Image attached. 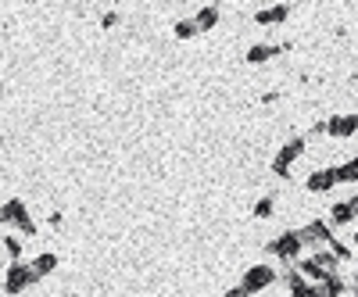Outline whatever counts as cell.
<instances>
[{
    "mask_svg": "<svg viewBox=\"0 0 358 297\" xmlns=\"http://www.w3.org/2000/svg\"><path fill=\"white\" fill-rule=\"evenodd\" d=\"M355 218H358V215H355V208H351V197H348V201H337V205L330 208V218H326V222H330L333 229H340V226H351Z\"/></svg>",
    "mask_w": 358,
    "mask_h": 297,
    "instance_id": "8fae6325",
    "label": "cell"
},
{
    "mask_svg": "<svg viewBox=\"0 0 358 297\" xmlns=\"http://www.w3.org/2000/svg\"><path fill=\"white\" fill-rule=\"evenodd\" d=\"M194 18H197V25H201V33H208V29H215V25H219L222 11L215 8V4H205V8H201V11L194 14Z\"/></svg>",
    "mask_w": 358,
    "mask_h": 297,
    "instance_id": "5bb4252c",
    "label": "cell"
},
{
    "mask_svg": "<svg viewBox=\"0 0 358 297\" xmlns=\"http://www.w3.org/2000/svg\"><path fill=\"white\" fill-rule=\"evenodd\" d=\"M4 258H8V265L11 261H22V240L11 237V233H4Z\"/></svg>",
    "mask_w": 358,
    "mask_h": 297,
    "instance_id": "ac0fdd59",
    "label": "cell"
},
{
    "mask_svg": "<svg viewBox=\"0 0 358 297\" xmlns=\"http://www.w3.org/2000/svg\"><path fill=\"white\" fill-rule=\"evenodd\" d=\"M276 54H283L279 43H255V47H247V65H266Z\"/></svg>",
    "mask_w": 358,
    "mask_h": 297,
    "instance_id": "7c38bea8",
    "label": "cell"
},
{
    "mask_svg": "<svg viewBox=\"0 0 358 297\" xmlns=\"http://www.w3.org/2000/svg\"><path fill=\"white\" fill-rule=\"evenodd\" d=\"M0 218H4V229H18L22 237H33V233H36L33 215H29L25 201H18V197L4 201V211H0Z\"/></svg>",
    "mask_w": 358,
    "mask_h": 297,
    "instance_id": "277c9868",
    "label": "cell"
},
{
    "mask_svg": "<svg viewBox=\"0 0 358 297\" xmlns=\"http://www.w3.org/2000/svg\"><path fill=\"white\" fill-rule=\"evenodd\" d=\"M222 297H247V290H244V287H240V283H237V287H229V290H226V294H222Z\"/></svg>",
    "mask_w": 358,
    "mask_h": 297,
    "instance_id": "603a6c76",
    "label": "cell"
},
{
    "mask_svg": "<svg viewBox=\"0 0 358 297\" xmlns=\"http://www.w3.org/2000/svg\"><path fill=\"white\" fill-rule=\"evenodd\" d=\"M337 183H340V179H337V165H333V168H316L312 176L305 179V190H308V194H330Z\"/></svg>",
    "mask_w": 358,
    "mask_h": 297,
    "instance_id": "ba28073f",
    "label": "cell"
},
{
    "mask_svg": "<svg viewBox=\"0 0 358 297\" xmlns=\"http://www.w3.org/2000/svg\"><path fill=\"white\" fill-rule=\"evenodd\" d=\"M355 133H358V115H330V118H326V136L348 140Z\"/></svg>",
    "mask_w": 358,
    "mask_h": 297,
    "instance_id": "9c48e42d",
    "label": "cell"
},
{
    "mask_svg": "<svg viewBox=\"0 0 358 297\" xmlns=\"http://www.w3.org/2000/svg\"><path fill=\"white\" fill-rule=\"evenodd\" d=\"M337 179L340 183H358V154H355V158H348L344 165H337Z\"/></svg>",
    "mask_w": 358,
    "mask_h": 297,
    "instance_id": "e0dca14e",
    "label": "cell"
},
{
    "mask_svg": "<svg viewBox=\"0 0 358 297\" xmlns=\"http://www.w3.org/2000/svg\"><path fill=\"white\" fill-rule=\"evenodd\" d=\"M101 25H104V29L118 25V11H104V14H101Z\"/></svg>",
    "mask_w": 358,
    "mask_h": 297,
    "instance_id": "7402d4cb",
    "label": "cell"
},
{
    "mask_svg": "<svg viewBox=\"0 0 358 297\" xmlns=\"http://www.w3.org/2000/svg\"><path fill=\"white\" fill-rule=\"evenodd\" d=\"M29 265H33L36 279H43V276H51V272L57 269V255H54V251H43V255H36V258L29 261Z\"/></svg>",
    "mask_w": 358,
    "mask_h": 297,
    "instance_id": "4fadbf2b",
    "label": "cell"
},
{
    "mask_svg": "<svg viewBox=\"0 0 358 297\" xmlns=\"http://www.w3.org/2000/svg\"><path fill=\"white\" fill-rule=\"evenodd\" d=\"M290 297H326V294H322L319 283H308V287H301V290H294Z\"/></svg>",
    "mask_w": 358,
    "mask_h": 297,
    "instance_id": "44dd1931",
    "label": "cell"
},
{
    "mask_svg": "<svg viewBox=\"0 0 358 297\" xmlns=\"http://www.w3.org/2000/svg\"><path fill=\"white\" fill-rule=\"evenodd\" d=\"M172 33H176L179 40H194V36L201 33V25H197V18H179V22L172 25Z\"/></svg>",
    "mask_w": 358,
    "mask_h": 297,
    "instance_id": "2e32d148",
    "label": "cell"
},
{
    "mask_svg": "<svg viewBox=\"0 0 358 297\" xmlns=\"http://www.w3.org/2000/svg\"><path fill=\"white\" fill-rule=\"evenodd\" d=\"M298 233H301V244H305V247H312V251H322V247H330V244H333V226H330V222H322V218H312V222L301 226Z\"/></svg>",
    "mask_w": 358,
    "mask_h": 297,
    "instance_id": "52a82bcc",
    "label": "cell"
},
{
    "mask_svg": "<svg viewBox=\"0 0 358 297\" xmlns=\"http://www.w3.org/2000/svg\"><path fill=\"white\" fill-rule=\"evenodd\" d=\"M279 279H283V287L294 294V290H301V287H308V279H305V272L298 269V265H287L283 272H279Z\"/></svg>",
    "mask_w": 358,
    "mask_h": 297,
    "instance_id": "9a60e30c",
    "label": "cell"
},
{
    "mask_svg": "<svg viewBox=\"0 0 358 297\" xmlns=\"http://www.w3.org/2000/svg\"><path fill=\"white\" fill-rule=\"evenodd\" d=\"M298 269L305 272L308 283H322V279H330V276H340V258L330 247H322V251H312L308 258H301Z\"/></svg>",
    "mask_w": 358,
    "mask_h": 297,
    "instance_id": "6da1fadb",
    "label": "cell"
},
{
    "mask_svg": "<svg viewBox=\"0 0 358 297\" xmlns=\"http://www.w3.org/2000/svg\"><path fill=\"white\" fill-rule=\"evenodd\" d=\"M272 211H276V197H261L258 205H255V218H272Z\"/></svg>",
    "mask_w": 358,
    "mask_h": 297,
    "instance_id": "d6986e66",
    "label": "cell"
},
{
    "mask_svg": "<svg viewBox=\"0 0 358 297\" xmlns=\"http://www.w3.org/2000/svg\"><path fill=\"white\" fill-rule=\"evenodd\" d=\"M351 208H355V215H358V194L351 197Z\"/></svg>",
    "mask_w": 358,
    "mask_h": 297,
    "instance_id": "484cf974",
    "label": "cell"
},
{
    "mask_svg": "<svg viewBox=\"0 0 358 297\" xmlns=\"http://www.w3.org/2000/svg\"><path fill=\"white\" fill-rule=\"evenodd\" d=\"M351 244H355V247H358V229H355V237H351Z\"/></svg>",
    "mask_w": 358,
    "mask_h": 297,
    "instance_id": "4316f807",
    "label": "cell"
},
{
    "mask_svg": "<svg viewBox=\"0 0 358 297\" xmlns=\"http://www.w3.org/2000/svg\"><path fill=\"white\" fill-rule=\"evenodd\" d=\"M322 133H326V122L319 118V122H316V126H312V136H322Z\"/></svg>",
    "mask_w": 358,
    "mask_h": 297,
    "instance_id": "d4e9b609",
    "label": "cell"
},
{
    "mask_svg": "<svg viewBox=\"0 0 358 297\" xmlns=\"http://www.w3.org/2000/svg\"><path fill=\"white\" fill-rule=\"evenodd\" d=\"M305 147H308V136H290L283 147H279V154L272 158V176H279V179H290V168H294V162L305 154Z\"/></svg>",
    "mask_w": 358,
    "mask_h": 297,
    "instance_id": "3957f363",
    "label": "cell"
},
{
    "mask_svg": "<svg viewBox=\"0 0 358 297\" xmlns=\"http://www.w3.org/2000/svg\"><path fill=\"white\" fill-rule=\"evenodd\" d=\"M276 279H279V272L272 269V265H266V261H261V265H251V269H247V272L240 276V287L247 290V297H251V294L269 290V287L276 283Z\"/></svg>",
    "mask_w": 358,
    "mask_h": 297,
    "instance_id": "8992f818",
    "label": "cell"
},
{
    "mask_svg": "<svg viewBox=\"0 0 358 297\" xmlns=\"http://www.w3.org/2000/svg\"><path fill=\"white\" fill-rule=\"evenodd\" d=\"M290 4H272V8H258L255 11V22L258 25H283L287 18H290Z\"/></svg>",
    "mask_w": 358,
    "mask_h": 297,
    "instance_id": "30bf717a",
    "label": "cell"
},
{
    "mask_svg": "<svg viewBox=\"0 0 358 297\" xmlns=\"http://www.w3.org/2000/svg\"><path fill=\"white\" fill-rule=\"evenodd\" d=\"M301 251H305V244H301V233L298 229H287V233H279L276 240L266 244V255L279 258L283 265H298L301 261Z\"/></svg>",
    "mask_w": 358,
    "mask_h": 297,
    "instance_id": "7a4b0ae2",
    "label": "cell"
},
{
    "mask_svg": "<svg viewBox=\"0 0 358 297\" xmlns=\"http://www.w3.org/2000/svg\"><path fill=\"white\" fill-rule=\"evenodd\" d=\"M33 283H40V279H36V272H33V265H29V261H11L8 265V272H4V294L8 297L25 294Z\"/></svg>",
    "mask_w": 358,
    "mask_h": 297,
    "instance_id": "5b68a950",
    "label": "cell"
},
{
    "mask_svg": "<svg viewBox=\"0 0 358 297\" xmlns=\"http://www.w3.org/2000/svg\"><path fill=\"white\" fill-rule=\"evenodd\" d=\"M61 297H72V294H61Z\"/></svg>",
    "mask_w": 358,
    "mask_h": 297,
    "instance_id": "83f0119b",
    "label": "cell"
},
{
    "mask_svg": "<svg viewBox=\"0 0 358 297\" xmlns=\"http://www.w3.org/2000/svg\"><path fill=\"white\" fill-rule=\"evenodd\" d=\"M330 251H333L340 261H348V258H351V247H348L344 240H337V237H333V244H330Z\"/></svg>",
    "mask_w": 358,
    "mask_h": 297,
    "instance_id": "ffe728a7",
    "label": "cell"
},
{
    "mask_svg": "<svg viewBox=\"0 0 358 297\" xmlns=\"http://www.w3.org/2000/svg\"><path fill=\"white\" fill-rule=\"evenodd\" d=\"M279 101V93L276 90H269V93H261V104H276Z\"/></svg>",
    "mask_w": 358,
    "mask_h": 297,
    "instance_id": "cb8c5ba5",
    "label": "cell"
}]
</instances>
